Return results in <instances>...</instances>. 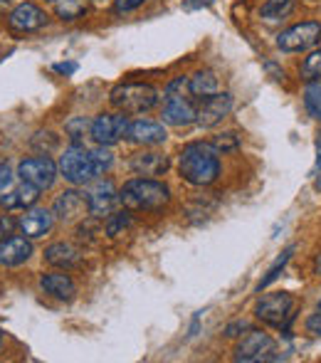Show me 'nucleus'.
<instances>
[{"label":"nucleus","instance_id":"13","mask_svg":"<svg viewBox=\"0 0 321 363\" xmlns=\"http://www.w3.org/2000/svg\"><path fill=\"white\" fill-rule=\"evenodd\" d=\"M45 23H47V15H45V10L38 8L35 3H20L8 18L10 30L18 35L38 33L40 28H45Z\"/></svg>","mask_w":321,"mask_h":363},{"label":"nucleus","instance_id":"3","mask_svg":"<svg viewBox=\"0 0 321 363\" xmlns=\"http://www.w3.org/2000/svg\"><path fill=\"white\" fill-rule=\"evenodd\" d=\"M163 121L171 126H188L196 124L198 106L193 104V94L188 89V77H176L168 82L166 94H163Z\"/></svg>","mask_w":321,"mask_h":363},{"label":"nucleus","instance_id":"22","mask_svg":"<svg viewBox=\"0 0 321 363\" xmlns=\"http://www.w3.org/2000/svg\"><path fill=\"white\" fill-rule=\"evenodd\" d=\"M188 89H191L193 99H208V96L220 91V82H218L215 72L210 69H201L193 77H188Z\"/></svg>","mask_w":321,"mask_h":363},{"label":"nucleus","instance_id":"17","mask_svg":"<svg viewBox=\"0 0 321 363\" xmlns=\"http://www.w3.org/2000/svg\"><path fill=\"white\" fill-rule=\"evenodd\" d=\"M86 198H89L91 216L101 218V216H109L111 213L114 203L119 201V193H116V188L111 181H96L94 186L86 191Z\"/></svg>","mask_w":321,"mask_h":363},{"label":"nucleus","instance_id":"35","mask_svg":"<svg viewBox=\"0 0 321 363\" xmlns=\"http://www.w3.org/2000/svg\"><path fill=\"white\" fill-rule=\"evenodd\" d=\"M10 181H13V171L8 168V163H0V191H5Z\"/></svg>","mask_w":321,"mask_h":363},{"label":"nucleus","instance_id":"40","mask_svg":"<svg viewBox=\"0 0 321 363\" xmlns=\"http://www.w3.org/2000/svg\"><path fill=\"white\" fill-rule=\"evenodd\" d=\"M314 272L321 274V252L317 255V259H314Z\"/></svg>","mask_w":321,"mask_h":363},{"label":"nucleus","instance_id":"31","mask_svg":"<svg viewBox=\"0 0 321 363\" xmlns=\"http://www.w3.org/2000/svg\"><path fill=\"white\" fill-rule=\"evenodd\" d=\"M91 129V121H86L84 116H72V119L64 124V134L72 139V144H81V136Z\"/></svg>","mask_w":321,"mask_h":363},{"label":"nucleus","instance_id":"33","mask_svg":"<svg viewBox=\"0 0 321 363\" xmlns=\"http://www.w3.org/2000/svg\"><path fill=\"white\" fill-rule=\"evenodd\" d=\"M146 0H114V13L116 15H126V13H131V10H136V8H141Z\"/></svg>","mask_w":321,"mask_h":363},{"label":"nucleus","instance_id":"25","mask_svg":"<svg viewBox=\"0 0 321 363\" xmlns=\"http://www.w3.org/2000/svg\"><path fill=\"white\" fill-rule=\"evenodd\" d=\"M131 228V216L124 211L119 213H109L104 220V235L106 238H119V235H124L126 230Z\"/></svg>","mask_w":321,"mask_h":363},{"label":"nucleus","instance_id":"30","mask_svg":"<svg viewBox=\"0 0 321 363\" xmlns=\"http://www.w3.org/2000/svg\"><path fill=\"white\" fill-rule=\"evenodd\" d=\"M210 146L215 148L218 153H232L240 148V136H237L235 131H223V134L213 136Z\"/></svg>","mask_w":321,"mask_h":363},{"label":"nucleus","instance_id":"9","mask_svg":"<svg viewBox=\"0 0 321 363\" xmlns=\"http://www.w3.org/2000/svg\"><path fill=\"white\" fill-rule=\"evenodd\" d=\"M274 339L262 329H247V334L237 341L235 361L242 363H259L274 359Z\"/></svg>","mask_w":321,"mask_h":363},{"label":"nucleus","instance_id":"39","mask_svg":"<svg viewBox=\"0 0 321 363\" xmlns=\"http://www.w3.org/2000/svg\"><path fill=\"white\" fill-rule=\"evenodd\" d=\"M321 168V131L317 134V171Z\"/></svg>","mask_w":321,"mask_h":363},{"label":"nucleus","instance_id":"20","mask_svg":"<svg viewBox=\"0 0 321 363\" xmlns=\"http://www.w3.org/2000/svg\"><path fill=\"white\" fill-rule=\"evenodd\" d=\"M45 262L57 269H72L81 262V252L72 242H55L45 250Z\"/></svg>","mask_w":321,"mask_h":363},{"label":"nucleus","instance_id":"1","mask_svg":"<svg viewBox=\"0 0 321 363\" xmlns=\"http://www.w3.org/2000/svg\"><path fill=\"white\" fill-rule=\"evenodd\" d=\"M178 173L183 181L196 188L210 186L220 176V153L210 144L193 141V144L183 146L181 156H178Z\"/></svg>","mask_w":321,"mask_h":363},{"label":"nucleus","instance_id":"43","mask_svg":"<svg viewBox=\"0 0 321 363\" xmlns=\"http://www.w3.org/2000/svg\"><path fill=\"white\" fill-rule=\"evenodd\" d=\"M0 3H3V0H0Z\"/></svg>","mask_w":321,"mask_h":363},{"label":"nucleus","instance_id":"12","mask_svg":"<svg viewBox=\"0 0 321 363\" xmlns=\"http://www.w3.org/2000/svg\"><path fill=\"white\" fill-rule=\"evenodd\" d=\"M230 111H232V96L227 94V91H218V94L208 96V99H201L196 124L203 126V129H213V126L220 124Z\"/></svg>","mask_w":321,"mask_h":363},{"label":"nucleus","instance_id":"21","mask_svg":"<svg viewBox=\"0 0 321 363\" xmlns=\"http://www.w3.org/2000/svg\"><path fill=\"white\" fill-rule=\"evenodd\" d=\"M38 198H40V188L23 181L15 191L5 193V196L0 198V206H3L5 211H28V208H33L35 203H38Z\"/></svg>","mask_w":321,"mask_h":363},{"label":"nucleus","instance_id":"7","mask_svg":"<svg viewBox=\"0 0 321 363\" xmlns=\"http://www.w3.org/2000/svg\"><path fill=\"white\" fill-rule=\"evenodd\" d=\"M57 171H60V166L47 156V153L23 158L20 166H18L20 181L30 183V186L40 188V191H47V188L55 186V181H57Z\"/></svg>","mask_w":321,"mask_h":363},{"label":"nucleus","instance_id":"37","mask_svg":"<svg viewBox=\"0 0 321 363\" xmlns=\"http://www.w3.org/2000/svg\"><path fill=\"white\" fill-rule=\"evenodd\" d=\"M74 69H77V65H74V62H60V65H55V72H60V74H72Z\"/></svg>","mask_w":321,"mask_h":363},{"label":"nucleus","instance_id":"38","mask_svg":"<svg viewBox=\"0 0 321 363\" xmlns=\"http://www.w3.org/2000/svg\"><path fill=\"white\" fill-rule=\"evenodd\" d=\"M210 3H215V0H188L186 3V8H205V5H210Z\"/></svg>","mask_w":321,"mask_h":363},{"label":"nucleus","instance_id":"10","mask_svg":"<svg viewBox=\"0 0 321 363\" xmlns=\"http://www.w3.org/2000/svg\"><path fill=\"white\" fill-rule=\"evenodd\" d=\"M129 119L126 114H99L94 121H91L89 136L96 141L99 146H114L119 144L121 139L129 136Z\"/></svg>","mask_w":321,"mask_h":363},{"label":"nucleus","instance_id":"15","mask_svg":"<svg viewBox=\"0 0 321 363\" xmlns=\"http://www.w3.org/2000/svg\"><path fill=\"white\" fill-rule=\"evenodd\" d=\"M20 225V233L30 240H38V238H45V235L52 230L55 225V216L52 211H45V208H28L25 216L18 220Z\"/></svg>","mask_w":321,"mask_h":363},{"label":"nucleus","instance_id":"2","mask_svg":"<svg viewBox=\"0 0 321 363\" xmlns=\"http://www.w3.org/2000/svg\"><path fill=\"white\" fill-rule=\"evenodd\" d=\"M171 191L156 178H131L119 191V203L129 213H154L168 206Z\"/></svg>","mask_w":321,"mask_h":363},{"label":"nucleus","instance_id":"27","mask_svg":"<svg viewBox=\"0 0 321 363\" xmlns=\"http://www.w3.org/2000/svg\"><path fill=\"white\" fill-rule=\"evenodd\" d=\"M304 82H321V50H312V52L304 57L302 67H299Z\"/></svg>","mask_w":321,"mask_h":363},{"label":"nucleus","instance_id":"29","mask_svg":"<svg viewBox=\"0 0 321 363\" xmlns=\"http://www.w3.org/2000/svg\"><path fill=\"white\" fill-rule=\"evenodd\" d=\"M91 163H94V173L96 176H104L106 171L111 168V163H114V153L109 151V146H99L91 148Z\"/></svg>","mask_w":321,"mask_h":363},{"label":"nucleus","instance_id":"16","mask_svg":"<svg viewBox=\"0 0 321 363\" xmlns=\"http://www.w3.org/2000/svg\"><path fill=\"white\" fill-rule=\"evenodd\" d=\"M33 255V245L30 238H20V235H10V238L0 240V264L5 267H18L25 264Z\"/></svg>","mask_w":321,"mask_h":363},{"label":"nucleus","instance_id":"32","mask_svg":"<svg viewBox=\"0 0 321 363\" xmlns=\"http://www.w3.org/2000/svg\"><path fill=\"white\" fill-rule=\"evenodd\" d=\"M18 220H15L13 216H3L0 218V240L10 238V235H15V230H18Z\"/></svg>","mask_w":321,"mask_h":363},{"label":"nucleus","instance_id":"23","mask_svg":"<svg viewBox=\"0 0 321 363\" xmlns=\"http://www.w3.org/2000/svg\"><path fill=\"white\" fill-rule=\"evenodd\" d=\"M52 3H55V13H57V18L72 23V20H77L86 13L89 0H52Z\"/></svg>","mask_w":321,"mask_h":363},{"label":"nucleus","instance_id":"18","mask_svg":"<svg viewBox=\"0 0 321 363\" xmlns=\"http://www.w3.org/2000/svg\"><path fill=\"white\" fill-rule=\"evenodd\" d=\"M126 139L134 141V144H139V146H159L168 139V134L159 121L139 119L129 126V136H126Z\"/></svg>","mask_w":321,"mask_h":363},{"label":"nucleus","instance_id":"14","mask_svg":"<svg viewBox=\"0 0 321 363\" xmlns=\"http://www.w3.org/2000/svg\"><path fill=\"white\" fill-rule=\"evenodd\" d=\"M131 171L141 178H156V176H163V173L171 168V158L166 153H159V151H139L131 156L129 161Z\"/></svg>","mask_w":321,"mask_h":363},{"label":"nucleus","instance_id":"41","mask_svg":"<svg viewBox=\"0 0 321 363\" xmlns=\"http://www.w3.org/2000/svg\"><path fill=\"white\" fill-rule=\"evenodd\" d=\"M0 349H3V331H0Z\"/></svg>","mask_w":321,"mask_h":363},{"label":"nucleus","instance_id":"26","mask_svg":"<svg viewBox=\"0 0 321 363\" xmlns=\"http://www.w3.org/2000/svg\"><path fill=\"white\" fill-rule=\"evenodd\" d=\"M292 255H294V245H292V247H287V250H284L282 255H279L277 259H274V264H272V267L267 269V274H264V277L259 279V284H257V291L267 289L269 284H272L274 279H277L279 274H282V269H284V267H287V264H289V259H292Z\"/></svg>","mask_w":321,"mask_h":363},{"label":"nucleus","instance_id":"42","mask_svg":"<svg viewBox=\"0 0 321 363\" xmlns=\"http://www.w3.org/2000/svg\"><path fill=\"white\" fill-rule=\"evenodd\" d=\"M319 309H321V301H319Z\"/></svg>","mask_w":321,"mask_h":363},{"label":"nucleus","instance_id":"28","mask_svg":"<svg viewBox=\"0 0 321 363\" xmlns=\"http://www.w3.org/2000/svg\"><path fill=\"white\" fill-rule=\"evenodd\" d=\"M294 0H264L262 8H259V15L264 20H279L292 10Z\"/></svg>","mask_w":321,"mask_h":363},{"label":"nucleus","instance_id":"36","mask_svg":"<svg viewBox=\"0 0 321 363\" xmlns=\"http://www.w3.org/2000/svg\"><path fill=\"white\" fill-rule=\"evenodd\" d=\"M247 329H249L247 321H235V324H230V326L225 329V336H240L237 331H247Z\"/></svg>","mask_w":321,"mask_h":363},{"label":"nucleus","instance_id":"19","mask_svg":"<svg viewBox=\"0 0 321 363\" xmlns=\"http://www.w3.org/2000/svg\"><path fill=\"white\" fill-rule=\"evenodd\" d=\"M40 287H43L45 294L55 296V299H62V301H69L74 299L77 294V287H74V279L64 272H47L40 277Z\"/></svg>","mask_w":321,"mask_h":363},{"label":"nucleus","instance_id":"5","mask_svg":"<svg viewBox=\"0 0 321 363\" xmlns=\"http://www.w3.org/2000/svg\"><path fill=\"white\" fill-rule=\"evenodd\" d=\"M294 296L289 291H269L254 304V316L269 329H287L294 319Z\"/></svg>","mask_w":321,"mask_h":363},{"label":"nucleus","instance_id":"24","mask_svg":"<svg viewBox=\"0 0 321 363\" xmlns=\"http://www.w3.org/2000/svg\"><path fill=\"white\" fill-rule=\"evenodd\" d=\"M304 109L312 119L321 121V82H307L304 89Z\"/></svg>","mask_w":321,"mask_h":363},{"label":"nucleus","instance_id":"4","mask_svg":"<svg viewBox=\"0 0 321 363\" xmlns=\"http://www.w3.org/2000/svg\"><path fill=\"white\" fill-rule=\"evenodd\" d=\"M109 101L121 114H146L159 104V89L144 82H124L111 89Z\"/></svg>","mask_w":321,"mask_h":363},{"label":"nucleus","instance_id":"34","mask_svg":"<svg viewBox=\"0 0 321 363\" xmlns=\"http://www.w3.org/2000/svg\"><path fill=\"white\" fill-rule=\"evenodd\" d=\"M304 326H307L309 334H312V336H319V339H321V309L317 311V314L309 316L307 324H304Z\"/></svg>","mask_w":321,"mask_h":363},{"label":"nucleus","instance_id":"6","mask_svg":"<svg viewBox=\"0 0 321 363\" xmlns=\"http://www.w3.org/2000/svg\"><path fill=\"white\" fill-rule=\"evenodd\" d=\"M57 166H60L62 178L67 183H72V186H84V183H89L91 178L96 176L89 148L81 146V144H69L67 148H64V153L60 156Z\"/></svg>","mask_w":321,"mask_h":363},{"label":"nucleus","instance_id":"11","mask_svg":"<svg viewBox=\"0 0 321 363\" xmlns=\"http://www.w3.org/2000/svg\"><path fill=\"white\" fill-rule=\"evenodd\" d=\"M52 216L60 220V223L69 225V223H79L86 216H91V208H89V198H86L84 191H64L57 196L52 206Z\"/></svg>","mask_w":321,"mask_h":363},{"label":"nucleus","instance_id":"8","mask_svg":"<svg viewBox=\"0 0 321 363\" xmlns=\"http://www.w3.org/2000/svg\"><path fill=\"white\" fill-rule=\"evenodd\" d=\"M319 43H321V23H317V20L297 23L277 35V48L282 52H304V50L317 48Z\"/></svg>","mask_w":321,"mask_h":363}]
</instances>
